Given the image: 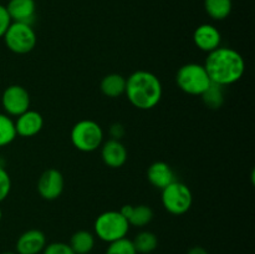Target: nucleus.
Listing matches in <instances>:
<instances>
[{
	"instance_id": "2eb2a0df",
	"label": "nucleus",
	"mask_w": 255,
	"mask_h": 254,
	"mask_svg": "<svg viewBox=\"0 0 255 254\" xmlns=\"http://www.w3.org/2000/svg\"><path fill=\"white\" fill-rule=\"evenodd\" d=\"M147 179L153 187L163 189L172 182H174V172L168 163L162 161L153 162L147 169Z\"/></svg>"
},
{
	"instance_id": "5701e85b",
	"label": "nucleus",
	"mask_w": 255,
	"mask_h": 254,
	"mask_svg": "<svg viewBox=\"0 0 255 254\" xmlns=\"http://www.w3.org/2000/svg\"><path fill=\"white\" fill-rule=\"evenodd\" d=\"M105 254H137V252L131 239H127L125 237V238L119 239V241L109 243V247H107Z\"/></svg>"
},
{
	"instance_id": "ddd939ff",
	"label": "nucleus",
	"mask_w": 255,
	"mask_h": 254,
	"mask_svg": "<svg viewBox=\"0 0 255 254\" xmlns=\"http://www.w3.org/2000/svg\"><path fill=\"white\" fill-rule=\"evenodd\" d=\"M46 247V237L39 229L24 232L16 241L17 254H39Z\"/></svg>"
},
{
	"instance_id": "0eeeda50",
	"label": "nucleus",
	"mask_w": 255,
	"mask_h": 254,
	"mask_svg": "<svg viewBox=\"0 0 255 254\" xmlns=\"http://www.w3.org/2000/svg\"><path fill=\"white\" fill-rule=\"evenodd\" d=\"M161 201L168 213L173 216H182L191 209L193 196L187 184L174 181L162 189Z\"/></svg>"
},
{
	"instance_id": "6e6552de",
	"label": "nucleus",
	"mask_w": 255,
	"mask_h": 254,
	"mask_svg": "<svg viewBox=\"0 0 255 254\" xmlns=\"http://www.w3.org/2000/svg\"><path fill=\"white\" fill-rule=\"evenodd\" d=\"M1 106L7 116H20L30 110L29 92L20 85H10L1 95Z\"/></svg>"
},
{
	"instance_id": "c85d7f7f",
	"label": "nucleus",
	"mask_w": 255,
	"mask_h": 254,
	"mask_svg": "<svg viewBox=\"0 0 255 254\" xmlns=\"http://www.w3.org/2000/svg\"><path fill=\"white\" fill-rule=\"evenodd\" d=\"M2 254H17V253H14V252H4Z\"/></svg>"
},
{
	"instance_id": "4468645a",
	"label": "nucleus",
	"mask_w": 255,
	"mask_h": 254,
	"mask_svg": "<svg viewBox=\"0 0 255 254\" xmlns=\"http://www.w3.org/2000/svg\"><path fill=\"white\" fill-rule=\"evenodd\" d=\"M6 6L9 16L14 22H25L32 24L36 12L35 0H9Z\"/></svg>"
},
{
	"instance_id": "c756f323",
	"label": "nucleus",
	"mask_w": 255,
	"mask_h": 254,
	"mask_svg": "<svg viewBox=\"0 0 255 254\" xmlns=\"http://www.w3.org/2000/svg\"><path fill=\"white\" fill-rule=\"evenodd\" d=\"M1 218H2V211L1 208H0V221H1Z\"/></svg>"
},
{
	"instance_id": "a878e982",
	"label": "nucleus",
	"mask_w": 255,
	"mask_h": 254,
	"mask_svg": "<svg viewBox=\"0 0 255 254\" xmlns=\"http://www.w3.org/2000/svg\"><path fill=\"white\" fill-rule=\"evenodd\" d=\"M10 24H11V19H10L9 12H7L6 10V6L0 4V39L4 36L7 27L10 26Z\"/></svg>"
},
{
	"instance_id": "39448f33",
	"label": "nucleus",
	"mask_w": 255,
	"mask_h": 254,
	"mask_svg": "<svg viewBox=\"0 0 255 254\" xmlns=\"http://www.w3.org/2000/svg\"><path fill=\"white\" fill-rule=\"evenodd\" d=\"M94 228L97 238L106 243H111L127 236L129 224L120 211H107L97 217Z\"/></svg>"
},
{
	"instance_id": "f257e3e1",
	"label": "nucleus",
	"mask_w": 255,
	"mask_h": 254,
	"mask_svg": "<svg viewBox=\"0 0 255 254\" xmlns=\"http://www.w3.org/2000/svg\"><path fill=\"white\" fill-rule=\"evenodd\" d=\"M204 69L213 84L226 87L238 82L246 72L244 57L231 47H217L208 52Z\"/></svg>"
},
{
	"instance_id": "b1692460",
	"label": "nucleus",
	"mask_w": 255,
	"mask_h": 254,
	"mask_svg": "<svg viewBox=\"0 0 255 254\" xmlns=\"http://www.w3.org/2000/svg\"><path fill=\"white\" fill-rule=\"evenodd\" d=\"M11 191V178L4 167L0 166V203L7 198Z\"/></svg>"
},
{
	"instance_id": "423d86ee",
	"label": "nucleus",
	"mask_w": 255,
	"mask_h": 254,
	"mask_svg": "<svg viewBox=\"0 0 255 254\" xmlns=\"http://www.w3.org/2000/svg\"><path fill=\"white\" fill-rule=\"evenodd\" d=\"M2 39L7 49L17 55L29 54L35 49L37 42L34 27L25 22L11 21Z\"/></svg>"
},
{
	"instance_id": "9b49d317",
	"label": "nucleus",
	"mask_w": 255,
	"mask_h": 254,
	"mask_svg": "<svg viewBox=\"0 0 255 254\" xmlns=\"http://www.w3.org/2000/svg\"><path fill=\"white\" fill-rule=\"evenodd\" d=\"M101 158L110 168H120L127 161V148L120 139L110 138L101 144Z\"/></svg>"
},
{
	"instance_id": "393cba45",
	"label": "nucleus",
	"mask_w": 255,
	"mask_h": 254,
	"mask_svg": "<svg viewBox=\"0 0 255 254\" xmlns=\"http://www.w3.org/2000/svg\"><path fill=\"white\" fill-rule=\"evenodd\" d=\"M42 254H75L71 247L62 242H54V243L46 244L42 251Z\"/></svg>"
},
{
	"instance_id": "bb28decb",
	"label": "nucleus",
	"mask_w": 255,
	"mask_h": 254,
	"mask_svg": "<svg viewBox=\"0 0 255 254\" xmlns=\"http://www.w3.org/2000/svg\"><path fill=\"white\" fill-rule=\"evenodd\" d=\"M125 127L124 125L120 124V122H116V124H112L111 127H110V136L114 139H121L125 134Z\"/></svg>"
},
{
	"instance_id": "aec40b11",
	"label": "nucleus",
	"mask_w": 255,
	"mask_h": 254,
	"mask_svg": "<svg viewBox=\"0 0 255 254\" xmlns=\"http://www.w3.org/2000/svg\"><path fill=\"white\" fill-rule=\"evenodd\" d=\"M202 101L206 105L208 109L211 110H218L223 106L224 101H226V96H224V87L221 85H217L211 82L206 91L201 95Z\"/></svg>"
},
{
	"instance_id": "a211bd4d",
	"label": "nucleus",
	"mask_w": 255,
	"mask_h": 254,
	"mask_svg": "<svg viewBox=\"0 0 255 254\" xmlns=\"http://www.w3.org/2000/svg\"><path fill=\"white\" fill-rule=\"evenodd\" d=\"M69 246L75 254H90L95 247V236L89 231H79L72 234Z\"/></svg>"
},
{
	"instance_id": "f3484780",
	"label": "nucleus",
	"mask_w": 255,
	"mask_h": 254,
	"mask_svg": "<svg viewBox=\"0 0 255 254\" xmlns=\"http://www.w3.org/2000/svg\"><path fill=\"white\" fill-rule=\"evenodd\" d=\"M100 89L105 96L110 99H116L125 94L126 79L120 74H109L101 80Z\"/></svg>"
},
{
	"instance_id": "4be33fe9",
	"label": "nucleus",
	"mask_w": 255,
	"mask_h": 254,
	"mask_svg": "<svg viewBox=\"0 0 255 254\" xmlns=\"http://www.w3.org/2000/svg\"><path fill=\"white\" fill-rule=\"evenodd\" d=\"M15 121L6 114H0V147H5L16 138Z\"/></svg>"
},
{
	"instance_id": "9d476101",
	"label": "nucleus",
	"mask_w": 255,
	"mask_h": 254,
	"mask_svg": "<svg viewBox=\"0 0 255 254\" xmlns=\"http://www.w3.org/2000/svg\"><path fill=\"white\" fill-rule=\"evenodd\" d=\"M193 41L199 50L211 52L221 46L222 35L214 25L202 24L194 30Z\"/></svg>"
},
{
	"instance_id": "20e7f679",
	"label": "nucleus",
	"mask_w": 255,
	"mask_h": 254,
	"mask_svg": "<svg viewBox=\"0 0 255 254\" xmlns=\"http://www.w3.org/2000/svg\"><path fill=\"white\" fill-rule=\"evenodd\" d=\"M176 82L184 94L201 96L212 81L203 65L189 62L179 67L176 75Z\"/></svg>"
},
{
	"instance_id": "cd10ccee",
	"label": "nucleus",
	"mask_w": 255,
	"mask_h": 254,
	"mask_svg": "<svg viewBox=\"0 0 255 254\" xmlns=\"http://www.w3.org/2000/svg\"><path fill=\"white\" fill-rule=\"evenodd\" d=\"M187 254H209V253L206 251V249L202 248V247H193V248L189 249Z\"/></svg>"
},
{
	"instance_id": "f8f14e48",
	"label": "nucleus",
	"mask_w": 255,
	"mask_h": 254,
	"mask_svg": "<svg viewBox=\"0 0 255 254\" xmlns=\"http://www.w3.org/2000/svg\"><path fill=\"white\" fill-rule=\"evenodd\" d=\"M44 127V117L40 112L34 110H27L26 112L16 117L15 129L17 136L34 137L39 133Z\"/></svg>"
},
{
	"instance_id": "1a4fd4ad",
	"label": "nucleus",
	"mask_w": 255,
	"mask_h": 254,
	"mask_svg": "<svg viewBox=\"0 0 255 254\" xmlns=\"http://www.w3.org/2000/svg\"><path fill=\"white\" fill-rule=\"evenodd\" d=\"M37 192L46 201H55L62 194L65 188V178L56 168H49L41 173L37 181Z\"/></svg>"
},
{
	"instance_id": "6ab92c4d",
	"label": "nucleus",
	"mask_w": 255,
	"mask_h": 254,
	"mask_svg": "<svg viewBox=\"0 0 255 254\" xmlns=\"http://www.w3.org/2000/svg\"><path fill=\"white\" fill-rule=\"evenodd\" d=\"M204 9L211 19L219 21L231 15L233 2L232 0H204Z\"/></svg>"
},
{
	"instance_id": "412c9836",
	"label": "nucleus",
	"mask_w": 255,
	"mask_h": 254,
	"mask_svg": "<svg viewBox=\"0 0 255 254\" xmlns=\"http://www.w3.org/2000/svg\"><path fill=\"white\" fill-rule=\"evenodd\" d=\"M132 243H133V247L134 249H136L137 253L149 254L153 251H156L157 246H158V239H157L156 234H153L152 232L143 231L139 232V233L134 237Z\"/></svg>"
},
{
	"instance_id": "7ed1b4c3",
	"label": "nucleus",
	"mask_w": 255,
	"mask_h": 254,
	"mask_svg": "<svg viewBox=\"0 0 255 254\" xmlns=\"http://www.w3.org/2000/svg\"><path fill=\"white\" fill-rule=\"evenodd\" d=\"M72 146L81 152H94L104 143V129L92 120H81L72 126L70 132Z\"/></svg>"
},
{
	"instance_id": "dca6fc26",
	"label": "nucleus",
	"mask_w": 255,
	"mask_h": 254,
	"mask_svg": "<svg viewBox=\"0 0 255 254\" xmlns=\"http://www.w3.org/2000/svg\"><path fill=\"white\" fill-rule=\"evenodd\" d=\"M120 213L127 219L129 226L138 227V228L147 226L153 219V211L146 204H138V206L126 204L120 209Z\"/></svg>"
},
{
	"instance_id": "f03ea898",
	"label": "nucleus",
	"mask_w": 255,
	"mask_h": 254,
	"mask_svg": "<svg viewBox=\"0 0 255 254\" xmlns=\"http://www.w3.org/2000/svg\"><path fill=\"white\" fill-rule=\"evenodd\" d=\"M127 100L138 110H152L159 104L163 89L158 77L146 70H138L126 79Z\"/></svg>"
}]
</instances>
